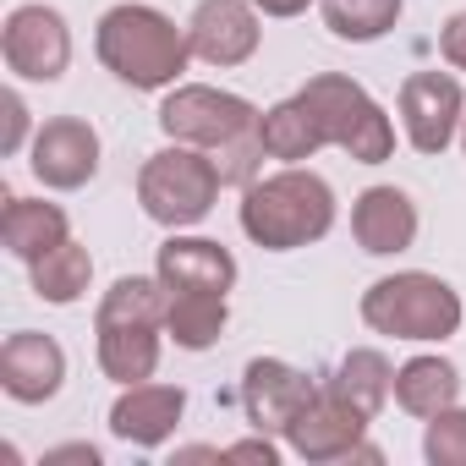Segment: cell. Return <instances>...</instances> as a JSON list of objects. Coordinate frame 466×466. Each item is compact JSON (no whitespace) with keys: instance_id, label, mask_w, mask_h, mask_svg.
I'll list each match as a JSON object with an SVG mask.
<instances>
[{"instance_id":"obj_1","label":"cell","mask_w":466,"mask_h":466,"mask_svg":"<svg viewBox=\"0 0 466 466\" xmlns=\"http://www.w3.org/2000/svg\"><path fill=\"white\" fill-rule=\"evenodd\" d=\"M165 280L154 275H121L94 313V351L99 373L116 384H143L159 368V335H165Z\"/></svg>"},{"instance_id":"obj_2","label":"cell","mask_w":466,"mask_h":466,"mask_svg":"<svg viewBox=\"0 0 466 466\" xmlns=\"http://www.w3.org/2000/svg\"><path fill=\"white\" fill-rule=\"evenodd\" d=\"M94 50L105 61V72H116L127 88H176V77L192 61L187 28H176L159 6H143V0H121L110 6L94 28Z\"/></svg>"},{"instance_id":"obj_3","label":"cell","mask_w":466,"mask_h":466,"mask_svg":"<svg viewBox=\"0 0 466 466\" xmlns=\"http://www.w3.org/2000/svg\"><path fill=\"white\" fill-rule=\"evenodd\" d=\"M329 225H335V187L319 170L286 165V170L242 187V230L264 253L308 248V242L329 237Z\"/></svg>"},{"instance_id":"obj_4","label":"cell","mask_w":466,"mask_h":466,"mask_svg":"<svg viewBox=\"0 0 466 466\" xmlns=\"http://www.w3.org/2000/svg\"><path fill=\"white\" fill-rule=\"evenodd\" d=\"M219 165L208 148H192V143H170L159 154L143 159L137 170V203L154 225L165 230H187V225H203L208 208L219 203Z\"/></svg>"},{"instance_id":"obj_5","label":"cell","mask_w":466,"mask_h":466,"mask_svg":"<svg viewBox=\"0 0 466 466\" xmlns=\"http://www.w3.org/2000/svg\"><path fill=\"white\" fill-rule=\"evenodd\" d=\"M362 324L395 340H450L461 329V297L422 269L384 275L362 291Z\"/></svg>"},{"instance_id":"obj_6","label":"cell","mask_w":466,"mask_h":466,"mask_svg":"<svg viewBox=\"0 0 466 466\" xmlns=\"http://www.w3.org/2000/svg\"><path fill=\"white\" fill-rule=\"evenodd\" d=\"M302 99L319 116L324 143H335L357 165H384L395 154V127H390V116L379 110V99L362 83H351L340 72H319V77L302 83Z\"/></svg>"},{"instance_id":"obj_7","label":"cell","mask_w":466,"mask_h":466,"mask_svg":"<svg viewBox=\"0 0 466 466\" xmlns=\"http://www.w3.org/2000/svg\"><path fill=\"white\" fill-rule=\"evenodd\" d=\"M159 132L170 143H192V148L219 154L225 143L258 132V110L242 94H225L208 83H176L159 105Z\"/></svg>"},{"instance_id":"obj_8","label":"cell","mask_w":466,"mask_h":466,"mask_svg":"<svg viewBox=\"0 0 466 466\" xmlns=\"http://www.w3.org/2000/svg\"><path fill=\"white\" fill-rule=\"evenodd\" d=\"M368 422H373L368 411H357L351 400H340V395L324 384V390L313 395V406L286 428V444H291L302 461H368V466H379L384 450L362 439Z\"/></svg>"},{"instance_id":"obj_9","label":"cell","mask_w":466,"mask_h":466,"mask_svg":"<svg viewBox=\"0 0 466 466\" xmlns=\"http://www.w3.org/2000/svg\"><path fill=\"white\" fill-rule=\"evenodd\" d=\"M0 56L23 83H56L72 66V28L56 6H17L0 28Z\"/></svg>"},{"instance_id":"obj_10","label":"cell","mask_w":466,"mask_h":466,"mask_svg":"<svg viewBox=\"0 0 466 466\" xmlns=\"http://www.w3.org/2000/svg\"><path fill=\"white\" fill-rule=\"evenodd\" d=\"M466 94L450 72H411L400 83V132L417 154H444L461 137Z\"/></svg>"},{"instance_id":"obj_11","label":"cell","mask_w":466,"mask_h":466,"mask_svg":"<svg viewBox=\"0 0 466 466\" xmlns=\"http://www.w3.org/2000/svg\"><path fill=\"white\" fill-rule=\"evenodd\" d=\"M324 384L308 379L302 368L280 362V357H253L242 373V411L258 433H286L319 395Z\"/></svg>"},{"instance_id":"obj_12","label":"cell","mask_w":466,"mask_h":466,"mask_svg":"<svg viewBox=\"0 0 466 466\" xmlns=\"http://www.w3.org/2000/svg\"><path fill=\"white\" fill-rule=\"evenodd\" d=\"M258 6L253 0H198V12L187 17V45L208 66H242L258 56Z\"/></svg>"},{"instance_id":"obj_13","label":"cell","mask_w":466,"mask_h":466,"mask_svg":"<svg viewBox=\"0 0 466 466\" xmlns=\"http://www.w3.org/2000/svg\"><path fill=\"white\" fill-rule=\"evenodd\" d=\"M28 170L50 187V192H77L94 181L99 170V132L77 116H56L34 132V148H28Z\"/></svg>"},{"instance_id":"obj_14","label":"cell","mask_w":466,"mask_h":466,"mask_svg":"<svg viewBox=\"0 0 466 466\" xmlns=\"http://www.w3.org/2000/svg\"><path fill=\"white\" fill-rule=\"evenodd\" d=\"M66 384V351L56 335H39V329H17L0 346V390L23 406H39L50 395H61Z\"/></svg>"},{"instance_id":"obj_15","label":"cell","mask_w":466,"mask_h":466,"mask_svg":"<svg viewBox=\"0 0 466 466\" xmlns=\"http://www.w3.org/2000/svg\"><path fill=\"white\" fill-rule=\"evenodd\" d=\"M181 411H187V390L181 384H148V379L143 384H121V395L110 406V433L137 444V450H159L176 433Z\"/></svg>"},{"instance_id":"obj_16","label":"cell","mask_w":466,"mask_h":466,"mask_svg":"<svg viewBox=\"0 0 466 466\" xmlns=\"http://www.w3.org/2000/svg\"><path fill=\"white\" fill-rule=\"evenodd\" d=\"M351 237L373 258H395L417 242V203L400 187H368L351 203Z\"/></svg>"},{"instance_id":"obj_17","label":"cell","mask_w":466,"mask_h":466,"mask_svg":"<svg viewBox=\"0 0 466 466\" xmlns=\"http://www.w3.org/2000/svg\"><path fill=\"white\" fill-rule=\"evenodd\" d=\"M154 275L165 280V291H214V297H225L237 286V258L208 237H170L154 258Z\"/></svg>"},{"instance_id":"obj_18","label":"cell","mask_w":466,"mask_h":466,"mask_svg":"<svg viewBox=\"0 0 466 466\" xmlns=\"http://www.w3.org/2000/svg\"><path fill=\"white\" fill-rule=\"evenodd\" d=\"M72 237L66 225V208L61 203H45V198H6V214H0V242H6L12 258L34 264L45 258L50 248H61Z\"/></svg>"},{"instance_id":"obj_19","label":"cell","mask_w":466,"mask_h":466,"mask_svg":"<svg viewBox=\"0 0 466 466\" xmlns=\"http://www.w3.org/2000/svg\"><path fill=\"white\" fill-rule=\"evenodd\" d=\"M461 400V368L444 362V357H411L395 368V406L411 411V417H439L444 406Z\"/></svg>"},{"instance_id":"obj_20","label":"cell","mask_w":466,"mask_h":466,"mask_svg":"<svg viewBox=\"0 0 466 466\" xmlns=\"http://www.w3.org/2000/svg\"><path fill=\"white\" fill-rule=\"evenodd\" d=\"M258 137H264V154H269V159H280V165H302V159H313V154L324 148L319 116L308 110V99H302V94H291V99L269 105V110L258 116Z\"/></svg>"},{"instance_id":"obj_21","label":"cell","mask_w":466,"mask_h":466,"mask_svg":"<svg viewBox=\"0 0 466 466\" xmlns=\"http://www.w3.org/2000/svg\"><path fill=\"white\" fill-rule=\"evenodd\" d=\"M324 384H329L340 400H351L357 411L379 417V411H384V400L395 395V368H390V357H384V351L357 346V351H346V357H340V368H335Z\"/></svg>"},{"instance_id":"obj_22","label":"cell","mask_w":466,"mask_h":466,"mask_svg":"<svg viewBox=\"0 0 466 466\" xmlns=\"http://www.w3.org/2000/svg\"><path fill=\"white\" fill-rule=\"evenodd\" d=\"M165 297H170V308H165V335H170L181 351H208V346L225 335V324H230L225 297H214V291H165Z\"/></svg>"},{"instance_id":"obj_23","label":"cell","mask_w":466,"mask_h":466,"mask_svg":"<svg viewBox=\"0 0 466 466\" xmlns=\"http://www.w3.org/2000/svg\"><path fill=\"white\" fill-rule=\"evenodd\" d=\"M28 275H34V291L45 297V302H56V308H72V302H83L88 297V280H94V258H88V248L83 242H61V248H50L45 258H34L28 264Z\"/></svg>"},{"instance_id":"obj_24","label":"cell","mask_w":466,"mask_h":466,"mask_svg":"<svg viewBox=\"0 0 466 466\" xmlns=\"http://www.w3.org/2000/svg\"><path fill=\"white\" fill-rule=\"evenodd\" d=\"M400 6H406V0H319L329 34L346 39V45H373V39H384V34L400 23Z\"/></svg>"},{"instance_id":"obj_25","label":"cell","mask_w":466,"mask_h":466,"mask_svg":"<svg viewBox=\"0 0 466 466\" xmlns=\"http://www.w3.org/2000/svg\"><path fill=\"white\" fill-rule=\"evenodd\" d=\"M422 455L433 466H466V406H444L439 417H428Z\"/></svg>"},{"instance_id":"obj_26","label":"cell","mask_w":466,"mask_h":466,"mask_svg":"<svg viewBox=\"0 0 466 466\" xmlns=\"http://www.w3.org/2000/svg\"><path fill=\"white\" fill-rule=\"evenodd\" d=\"M0 110H6V137H0V154H17V148L28 143V105H23V94L12 88L6 99H0Z\"/></svg>"},{"instance_id":"obj_27","label":"cell","mask_w":466,"mask_h":466,"mask_svg":"<svg viewBox=\"0 0 466 466\" xmlns=\"http://www.w3.org/2000/svg\"><path fill=\"white\" fill-rule=\"evenodd\" d=\"M439 56H444L455 72H466V12H450V17H444V28H439Z\"/></svg>"},{"instance_id":"obj_28","label":"cell","mask_w":466,"mask_h":466,"mask_svg":"<svg viewBox=\"0 0 466 466\" xmlns=\"http://www.w3.org/2000/svg\"><path fill=\"white\" fill-rule=\"evenodd\" d=\"M225 461H264V466H275L280 450L269 444V433H258V439H242V444H225Z\"/></svg>"},{"instance_id":"obj_29","label":"cell","mask_w":466,"mask_h":466,"mask_svg":"<svg viewBox=\"0 0 466 466\" xmlns=\"http://www.w3.org/2000/svg\"><path fill=\"white\" fill-rule=\"evenodd\" d=\"M39 466H99V450L94 444H61V450H45Z\"/></svg>"},{"instance_id":"obj_30","label":"cell","mask_w":466,"mask_h":466,"mask_svg":"<svg viewBox=\"0 0 466 466\" xmlns=\"http://www.w3.org/2000/svg\"><path fill=\"white\" fill-rule=\"evenodd\" d=\"M253 6H258L264 17H302L313 0H253Z\"/></svg>"},{"instance_id":"obj_31","label":"cell","mask_w":466,"mask_h":466,"mask_svg":"<svg viewBox=\"0 0 466 466\" xmlns=\"http://www.w3.org/2000/svg\"><path fill=\"white\" fill-rule=\"evenodd\" d=\"M461 148H466V121H461Z\"/></svg>"}]
</instances>
